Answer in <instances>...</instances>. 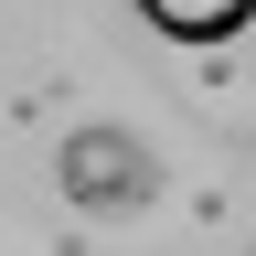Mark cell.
<instances>
[{
    "mask_svg": "<svg viewBox=\"0 0 256 256\" xmlns=\"http://www.w3.org/2000/svg\"><path fill=\"white\" fill-rule=\"evenodd\" d=\"M64 203L75 214H128L160 192V150L139 139V128H64V160H54Z\"/></svg>",
    "mask_w": 256,
    "mask_h": 256,
    "instance_id": "6da1fadb",
    "label": "cell"
},
{
    "mask_svg": "<svg viewBox=\"0 0 256 256\" xmlns=\"http://www.w3.org/2000/svg\"><path fill=\"white\" fill-rule=\"evenodd\" d=\"M160 43H192V54H214V43H235V32L256 22V0H128Z\"/></svg>",
    "mask_w": 256,
    "mask_h": 256,
    "instance_id": "7a4b0ae2",
    "label": "cell"
}]
</instances>
